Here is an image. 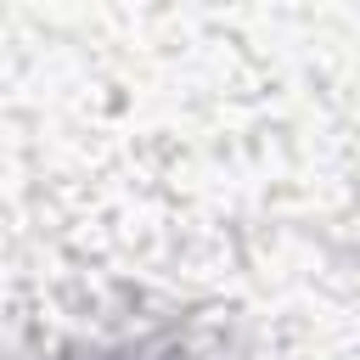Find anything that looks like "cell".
Here are the masks:
<instances>
[{
	"instance_id": "cell-1",
	"label": "cell",
	"mask_w": 360,
	"mask_h": 360,
	"mask_svg": "<svg viewBox=\"0 0 360 360\" xmlns=\"http://www.w3.org/2000/svg\"><path fill=\"white\" fill-rule=\"evenodd\" d=\"M107 360H186V354H146V349H118V354H107Z\"/></svg>"
}]
</instances>
